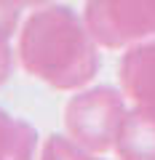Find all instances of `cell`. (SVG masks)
<instances>
[{
    "instance_id": "obj_1",
    "label": "cell",
    "mask_w": 155,
    "mask_h": 160,
    "mask_svg": "<svg viewBox=\"0 0 155 160\" xmlns=\"http://www.w3.org/2000/svg\"><path fill=\"white\" fill-rule=\"evenodd\" d=\"M16 56L27 75L54 91H80L99 72V43L70 6L35 8L19 29Z\"/></svg>"
},
{
    "instance_id": "obj_2",
    "label": "cell",
    "mask_w": 155,
    "mask_h": 160,
    "mask_svg": "<svg viewBox=\"0 0 155 160\" xmlns=\"http://www.w3.org/2000/svg\"><path fill=\"white\" fill-rule=\"evenodd\" d=\"M126 112L121 91L110 86L80 88L64 107V131L83 149L104 155L112 149Z\"/></svg>"
},
{
    "instance_id": "obj_3",
    "label": "cell",
    "mask_w": 155,
    "mask_h": 160,
    "mask_svg": "<svg viewBox=\"0 0 155 160\" xmlns=\"http://www.w3.org/2000/svg\"><path fill=\"white\" fill-rule=\"evenodd\" d=\"M83 19L99 48L107 51L155 38V0H86Z\"/></svg>"
},
{
    "instance_id": "obj_4",
    "label": "cell",
    "mask_w": 155,
    "mask_h": 160,
    "mask_svg": "<svg viewBox=\"0 0 155 160\" xmlns=\"http://www.w3.org/2000/svg\"><path fill=\"white\" fill-rule=\"evenodd\" d=\"M121 91L137 107L155 109V38L126 48L118 67Z\"/></svg>"
},
{
    "instance_id": "obj_5",
    "label": "cell",
    "mask_w": 155,
    "mask_h": 160,
    "mask_svg": "<svg viewBox=\"0 0 155 160\" xmlns=\"http://www.w3.org/2000/svg\"><path fill=\"white\" fill-rule=\"evenodd\" d=\"M112 149L118 160H155V109L134 104L123 115Z\"/></svg>"
},
{
    "instance_id": "obj_6",
    "label": "cell",
    "mask_w": 155,
    "mask_h": 160,
    "mask_svg": "<svg viewBox=\"0 0 155 160\" xmlns=\"http://www.w3.org/2000/svg\"><path fill=\"white\" fill-rule=\"evenodd\" d=\"M38 131L24 118H13L0 107V160H35Z\"/></svg>"
},
{
    "instance_id": "obj_7",
    "label": "cell",
    "mask_w": 155,
    "mask_h": 160,
    "mask_svg": "<svg viewBox=\"0 0 155 160\" xmlns=\"http://www.w3.org/2000/svg\"><path fill=\"white\" fill-rule=\"evenodd\" d=\"M22 6L16 0H0V88L6 86L13 75L19 56L13 51V32H19Z\"/></svg>"
},
{
    "instance_id": "obj_8",
    "label": "cell",
    "mask_w": 155,
    "mask_h": 160,
    "mask_svg": "<svg viewBox=\"0 0 155 160\" xmlns=\"http://www.w3.org/2000/svg\"><path fill=\"white\" fill-rule=\"evenodd\" d=\"M40 160H102L96 152H88L80 144H75L70 136L51 133L40 147Z\"/></svg>"
},
{
    "instance_id": "obj_9",
    "label": "cell",
    "mask_w": 155,
    "mask_h": 160,
    "mask_svg": "<svg viewBox=\"0 0 155 160\" xmlns=\"http://www.w3.org/2000/svg\"><path fill=\"white\" fill-rule=\"evenodd\" d=\"M22 8H43V6H51L54 0H16Z\"/></svg>"
}]
</instances>
